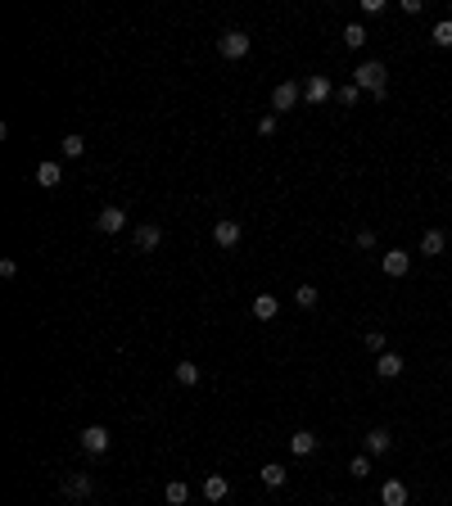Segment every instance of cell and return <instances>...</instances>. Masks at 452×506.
Instances as JSON below:
<instances>
[{"mask_svg": "<svg viewBox=\"0 0 452 506\" xmlns=\"http://www.w3.org/2000/svg\"><path fill=\"white\" fill-rule=\"evenodd\" d=\"M272 131H276V113H267V118L258 122V136H272Z\"/></svg>", "mask_w": 452, "mask_h": 506, "instance_id": "f1b7e54d", "label": "cell"}, {"mask_svg": "<svg viewBox=\"0 0 452 506\" xmlns=\"http://www.w3.org/2000/svg\"><path fill=\"white\" fill-rule=\"evenodd\" d=\"M344 45H349V50H362V45H367V27L349 23V27H344Z\"/></svg>", "mask_w": 452, "mask_h": 506, "instance_id": "d6986e66", "label": "cell"}, {"mask_svg": "<svg viewBox=\"0 0 452 506\" xmlns=\"http://www.w3.org/2000/svg\"><path fill=\"white\" fill-rule=\"evenodd\" d=\"M380 506H407V484H402V479H384Z\"/></svg>", "mask_w": 452, "mask_h": 506, "instance_id": "30bf717a", "label": "cell"}, {"mask_svg": "<svg viewBox=\"0 0 452 506\" xmlns=\"http://www.w3.org/2000/svg\"><path fill=\"white\" fill-rule=\"evenodd\" d=\"M384 73H389V68H384L380 59H367L358 73H353V82H358L362 91H371L376 100H384V95H389V86H384Z\"/></svg>", "mask_w": 452, "mask_h": 506, "instance_id": "6da1fadb", "label": "cell"}, {"mask_svg": "<svg viewBox=\"0 0 452 506\" xmlns=\"http://www.w3.org/2000/svg\"><path fill=\"white\" fill-rule=\"evenodd\" d=\"M389 447H393V434H389V429H371V434H367V452L371 456H384Z\"/></svg>", "mask_w": 452, "mask_h": 506, "instance_id": "5bb4252c", "label": "cell"}, {"mask_svg": "<svg viewBox=\"0 0 452 506\" xmlns=\"http://www.w3.org/2000/svg\"><path fill=\"white\" fill-rule=\"evenodd\" d=\"M95 226H100L104 235H113V231H122V226H127V213H122V208H100V217H95Z\"/></svg>", "mask_w": 452, "mask_h": 506, "instance_id": "52a82bcc", "label": "cell"}, {"mask_svg": "<svg viewBox=\"0 0 452 506\" xmlns=\"http://www.w3.org/2000/svg\"><path fill=\"white\" fill-rule=\"evenodd\" d=\"M240 235H245V231H240V222H231V217H222V222L213 226V240L222 244V249H235V244H240Z\"/></svg>", "mask_w": 452, "mask_h": 506, "instance_id": "8992f818", "label": "cell"}, {"mask_svg": "<svg viewBox=\"0 0 452 506\" xmlns=\"http://www.w3.org/2000/svg\"><path fill=\"white\" fill-rule=\"evenodd\" d=\"M448 18H452V5H448Z\"/></svg>", "mask_w": 452, "mask_h": 506, "instance_id": "1f68e13d", "label": "cell"}, {"mask_svg": "<svg viewBox=\"0 0 452 506\" xmlns=\"http://www.w3.org/2000/svg\"><path fill=\"white\" fill-rule=\"evenodd\" d=\"M444 244H448L444 231H425V235H421V253H425V258H439V253H444Z\"/></svg>", "mask_w": 452, "mask_h": 506, "instance_id": "2e32d148", "label": "cell"}, {"mask_svg": "<svg viewBox=\"0 0 452 506\" xmlns=\"http://www.w3.org/2000/svg\"><path fill=\"white\" fill-rule=\"evenodd\" d=\"M290 452H294V456H312V452H316V434H312V429L290 434Z\"/></svg>", "mask_w": 452, "mask_h": 506, "instance_id": "4fadbf2b", "label": "cell"}, {"mask_svg": "<svg viewBox=\"0 0 452 506\" xmlns=\"http://www.w3.org/2000/svg\"><path fill=\"white\" fill-rule=\"evenodd\" d=\"M335 95H340L344 104H358V100H362V86H358V82H349V86H340Z\"/></svg>", "mask_w": 452, "mask_h": 506, "instance_id": "484cf974", "label": "cell"}, {"mask_svg": "<svg viewBox=\"0 0 452 506\" xmlns=\"http://www.w3.org/2000/svg\"><path fill=\"white\" fill-rule=\"evenodd\" d=\"M380 267H384V276H393V281H398V276H407V267H411V258L402 253V249H389L380 258Z\"/></svg>", "mask_w": 452, "mask_h": 506, "instance_id": "ba28073f", "label": "cell"}, {"mask_svg": "<svg viewBox=\"0 0 452 506\" xmlns=\"http://www.w3.org/2000/svg\"><path fill=\"white\" fill-rule=\"evenodd\" d=\"M276 312H281V303H276L272 294H258V299H254V317H258V321H272Z\"/></svg>", "mask_w": 452, "mask_h": 506, "instance_id": "e0dca14e", "label": "cell"}, {"mask_svg": "<svg viewBox=\"0 0 452 506\" xmlns=\"http://www.w3.org/2000/svg\"><path fill=\"white\" fill-rule=\"evenodd\" d=\"M159 240H163V231H159V226H136V244H140V249H159Z\"/></svg>", "mask_w": 452, "mask_h": 506, "instance_id": "ac0fdd59", "label": "cell"}, {"mask_svg": "<svg viewBox=\"0 0 452 506\" xmlns=\"http://www.w3.org/2000/svg\"><path fill=\"white\" fill-rule=\"evenodd\" d=\"M299 95H303V86H299V82H281V86L272 91V109H276V113L294 109V104H299Z\"/></svg>", "mask_w": 452, "mask_h": 506, "instance_id": "277c9868", "label": "cell"}, {"mask_svg": "<svg viewBox=\"0 0 452 506\" xmlns=\"http://www.w3.org/2000/svg\"><path fill=\"white\" fill-rule=\"evenodd\" d=\"M82 154H86V140L77 136V131H73V136H64V158H82Z\"/></svg>", "mask_w": 452, "mask_h": 506, "instance_id": "7402d4cb", "label": "cell"}, {"mask_svg": "<svg viewBox=\"0 0 452 506\" xmlns=\"http://www.w3.org/2000/svg\"><path fill=\"white\" fill-rule=\"evenodd\" d=\"M402 366H407V362H402L398 352H380V357H376V375H380V380H398Z\"/></svg>", "mask_w": 452, "mask_h": 506, "instance_id": "9c48e42d", "label": "cell"}, {"mask_svg": "<svg viewBox=\"0 0 452 506\" xmlns=\"http://www.w3.org/2000/svg\"><path fill=\"white\" fill-rule=\"evenodd\" d=\"M349 470H353V479H367V475H371V461H367V456H353Z\"/></svg>", "mask_w": 452, "mask_h": 506, "instance_id": "4316f807", "label": "cell"}, {"mask_svg": "<svg viewBox=\"0 0 452 506\" xmlns=\"http://www.w3.org/2000/svg\"><path fill=\"white\" fill-rule=\"evenodd\" d=\"M109 443H113V438H109V429H104V425H86L82 429V452L104 456V452H109Z\"/></svg>", "mask_w": 452, "mask_h": 506, "instance_id": "7a4b0ae2", "label": "cell"}, {"mask_svg": "<svg viewBox=\"0 0 452 506\" xmlns=\"http://www.w3.org/2000/svg\"><path fill=\"white\" fill-rule=\"evenodd\" d=\"M263 484H267V489H281V484H285V470H281V466H263Z\"/></svg>", "mask_w": 452, "mask_h": 506, "instance_id": "603a6c76", "label": "cell"}, {"mask_svg": "<svg viewBox=\"0 0 452 506\" xmlns=\"http://www.w3.org/2000/svg\"><path fill=\"white\" fill-rule=\"evenodd\" d=\"M59 181H64V168L59 163H50V158H45V163L36 168V186H41V190H54Z\"/></svg>", "mask_w": 452, "mask_h": 506, "instance_id": "7c38bea8", "label": "cell"}, {"mask_svg": "<svg viewBox=\"0 0 452 506\" xmlns=\"http://www.w3.org/2000/svg\"><path fill=\"white\" fill-rule=\"evenodd\" d=\"M64 498H73V502L91 498V475H68L64 479Z\"/></svg>", "mask_w": 452, "mask_h": 506, "instance_id": "8fae6325", "label": "cell"}, {"mask_svg": "<svg viewBox=\"0 0 452 506\" xmlns=\"http://www.w3.org/2000/svg\"><path fill=\"white\" fill-rule=\"evenodd\" d=\"M330 95H335V86L326 82V77H307V82H303V100H307V104H326Z\"/></svg>", "mask_w": 452, "mask_h": 506, "instance_id": "5b68a950", "label": "cell"}, {"mask_svg": "<svg viewBox=\"0 0 452 506\" xmlns=\"http://www.w3.org/2000/svg\"><path fill=\"white\" fill-rule=\"evenodd\" d=\"M177 385H199V366H195V362H177Z\"/></svg>", "mask_w": 452, "mask_h": 506, "instance_id": "44dd1931", "label": "cell"}, {"mask_svg": "<svg viewBox=\"0 0 452 506\" xmlns=\"http://www.w3.org/2000/svg\"><path fill=\"white\" fill-rule=\"evenodd\" d=\"M435 45H444V50L452 45V18H444V23L435 27Z\"/></svg>", "mask_w": 452, "mask_h": 506, "instance_id": "d4e9b609", "label": "cell"}, {"mask_svg": "<svg viewBox=\"0 0 452 506\" xmlns=\"http://www.w3.org/2000/svg\"><path fill=\"white\" fill-rule=\"evenodd\" d=\"M376 244V231H358V249H371Z\"/></svg>", "mask_w": 452, "mask_h": 506, "instance_id": "4dcf8cb0", "label": "cell"}, {"mask_svg": "<svg viewBox=\"0 0 452 506\" xmlns=\"http://www.w3.org/2000/svg\"><path fill=\"white\" fill-rule=\"evenodd\" d=\"M367 348L371 352H384V335H380V330H367Z\"/></svg>", "mask_w": 452, "mask_h": 506, "instance_id": "83f0119b", "label": "cell"}, {"mask_svg": "<svg viewBox=\"0 0 452 506\" xmlns=\"http://www.w3.org/2000/svg\"><path fill=\"white\" fill-rule=\"evenodd\" d=\"M294 303H299V308H316V290L312 285H299V290H294Z\"/></svg>", "mask_w": 452, "mask_h": 506, "instance_id": "cb8c5ba5", "label": "cell"}, {"mask_svg": "<svg viewBox=\"0 0 452 506\" xmlns=\"http://www.w3.org/2000/svg\"><path fill=\"white\" fill-rule=\"evenodd\" d=\"M0 276H5V281H14V276H18V262H14V258H5V262H0Z\"/></svg>", "mask_w": 452, "mask_h": 506, "instance_id": "f546056e", "label": "cell"}, {"mask_svg": "<svg viewBox=\"0 0 452 506\" xmlns=\"http://www.w3.org/2000/svg\"><path fill=\"white\" fill-rule=\"evenodd\" d=\"M226 493H231L226 475H208V479H204V498H208V502H222Z\"/></svg>", "mask_w": 452, "mask_h": 506, "instance_id": "9a60e30c", "label": "cell"}, {"mask_svg": "<svg viewBox=\"0 0 452 506\" xmlns=\"http://www.w3.org/2000/svg\"><path fill=\"white\" fill-rule=\"evenodd\" d=\"M217 50H222L226 59H245V54H249V36L240 32V27H231V32H222V41H217Z\"/></svg>", "mask_w": 452, "mask_h": 506, "instance_id": "3957f363", "label": "cell"}, {"mask_svg": "<svg viewBox=\"0 0 452 506\" xmlns=\"http://www.w3.org/2000/svg\"><path fill=\"white\" fill-rule=\"evenodd\" d=\"M163 498H168V506H186V498H190V489L181 479H172L168 489H163Z\"/></svg>", "mask_w": 452, "mask_h": 506, "instance_id": "ffe728a7", "label": "cell"}]
</instances>
